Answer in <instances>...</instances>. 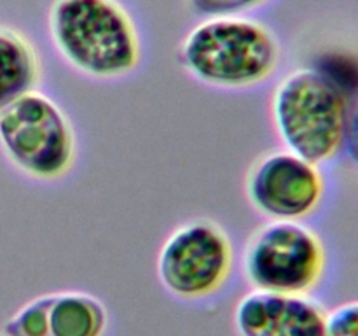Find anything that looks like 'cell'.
Wrapping results in <instances>:
<instances>
[{"label":"cell","mask_w":358,"mask_h":336,"mask_svg":"<svg viewBox=\"0 0 358 336\" xmlns=\"http://www.w3.org/2000/svg\"><path fill=\"white\" fill-rule=\"evenodd\" d=\"M271 0H187L189 7L201 16H241L243 13L266 6Z\"/></svg>","instance_id":"obj_11"},{"label":"cell","mask_w":358,"mask_h":336,"mask_svg":"<svg viewBox=\"0 0 358 336\" xmlns=\"http://www.w3.org/2000/svg\"><path fill=\"white\" fill-rule=\"evenodd\" d=\"M245 195L269 220H304L320 209L325 177L315 164L287 149L269 150L248 168Z\"/></svg>","instance_id":"obj_7"},{"label":"cell","mask_w":358,"mask_h":336,"mask_svg":"<svg viewBox=\"0 0 358 336\" xmlns=\"http://www.w3.org/2000/svg\"><path fill=\"white\" fill-rule=\"evenodd\" d=\"M348 100L341 84L329 74L297 69L273 90V128L287 150L324 164L343 150Z\"/></svg>","instance_id":"obj_3"},{"label":"cell","mask_w":358,"mask_h":336,"mask_svg":"<svg viewBox=\"0 0 358 336\" xmlns=\"http://www.w3.org/2000/svg\"><path fill=\"white\" fill-rule=\"evenodd\" d=\"M0 149L24 177L56 182L73 170L77 135L66 112L31 90L0 112Z\"/></svg>","instance_id":"obj_4"},{"label":"cell","mask_w":358,"mask_h":336,"mask_svg":"<svg viewBox=\"0 0 358 336\" xmlns=\"http://www.w3.org/2000/svg\"><path fill=\"white\" fill-rule=\"evenodd\" d=\"M327 336H358V300L327 312Z\"/></svg>","instance_id":"obj_12"},{"label":"cell","mask_w":358,"mask_h":336,"mask_svg":"<svg viewBox=\"0 0 358 336\" xmlns=\"http://www.w3.org/2000/svg\"><path fill=\"white\" fill-rule=\"evenodd\" d=\"M236 336H327V310L310 294L255 290L233 312Z\"/></svg>","instance_id":"obj_9"},{"label":"cell","mask_w":358,"mask_h":336,"mask_svg":"<svg viewBox=\"0 0 358 336\" xmlns=\"http://www.w3.org/2000/svg\"><path fill=\"white\" fill-rule=\"evenodd\" d=\"M48 30L63 62L91 79H122L142 63L138 28L119 0H55Z\"/></svg>","instance_id":"obj_1"},{"label":"cell","mask_w":358,"mask_h":336,"mask_svg":"<svg viewBox=\"0 0 358 336\" xmlns=\"http://www.w3.org/2000/svg\"><path fill=\"white\" fill-rule=\"evenodd\" d=\"M282 59L278 37L266 23L245 16H213L182 41L178 62L198 83L219 90H248L271 79Z\"/></svg>","instance_id":"obj_2"},{"label":"cell","mask_w":358,"mask_h":336,"mask_svg":"<svg viewBox=\"0 0 358 336\" xmlns=\"http://www.w3.org/2000/svg\"><path fill=\"white\" fill-rule=\"evenodd\" d=\"M343 150L348 156L350 163L358 172V90L348 100V114H346L345 140H343Z\"/></svg>","instance_id":"obj_13"},{"label":"cell","mask_w":358,"mask_h":336,"mask_svg":"<svg viewBox=\"0 0 358 336\" xmlns=\"http://www.w3.org/2000/svg\"><path fill=\"white\" fill-rule=\"evenodd\" d=\"M234 268V247L227 231L206 217L175 227L156 259L159 284L177 300L201 301L219 294Z\"/></svg>","instance_id":"obj_6"},{"label":"cell","mask_w":358,"mask_h":336,"mask_svg":"<svg viewBox=\"0 0 358 336\" xmlns=\"http://www.w3.org/2000/svg\"><path fill=\"white\" fill-rule=\"evenodd\" d=\"M327 270V248L320 234L303 220H269L248 237L241 273L252 289L311 294Z\"/></svg>","instance_id":"obj_5"},{"label":"cell","mask_w":358,"mask_h":336,"mask_svg":"<svg viewBox=\"0 0 358 336\" xmlns=\"http://www.w3.org/2000/svg\"><path fill=\"white\" fill-rule=\"evenodd\" d=\"M108 312L84 290H58L21 304L3 326L6 336H105Z\"/></svg>","instance_id":"obj_8"},{"label":"cell","mask_w":358,"mask_h":336,"mask_svg":"<svg viewBox=\"0 0 358 336\" xmlns=\"http://www.w3.org/2000/svg\"><path fill=\"white\" fill-rule=\"evenodd\" d=\"M41 56L34 42L10 27H0V112L41 83Z\"/></svg>","instance_id":"obj_10"}]
</instances>
